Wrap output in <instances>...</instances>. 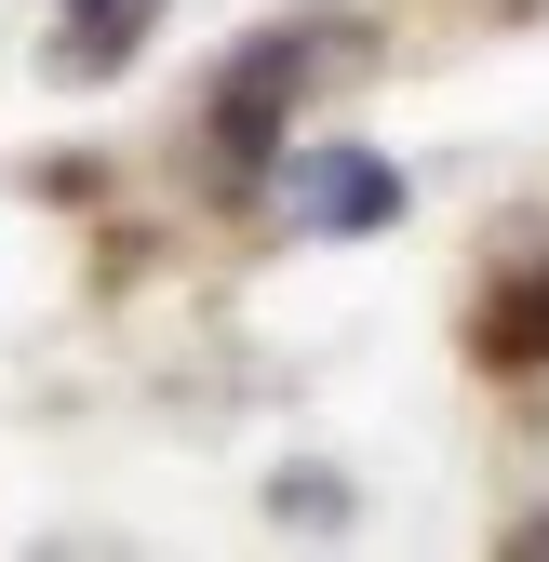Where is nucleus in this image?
<instances>
[{
  "instance_id": "f257e3e1",
  "label": "nucleus",
  "mask_w": 549,
  "mask_h": 562,
  "mask_svg": "<svg viewBox=\"0 0 549 562\" xmlns=\"http://www.w3.org/2000/svg\"><path fill=\"white\" fill-rule=\"evenodd\" d=\"M282 215H295V228H322V241L389 228V215H402V175H389L376 148H309V161L282 175Z\"/></svg>"
},
{
  "instance_id": "f03ea898",
  "label": "nucleus",
  "mask_w": 549,
  "mask_h": 562,
  "mask_svg": "<svg viewBox=\"0 0 549 562\" xmlns=\"http://www.w3.org/2000/svg\"><path fill=\"white\" fill-rule=\"evenodd\" d=\"M148 14H161V0H94V27L67 41V67H121V41L148 27Z\"/></svg>"
},
{
  "instance_id": "7ed1b4c3",
  "label": "nucleus",
  "mask_w": 549,
  "mask_h": 562,
  "mask_svg": "<svg viewBox=\"0 0 549 562\" xmlns=\"http://www.w3.org/2000/svg\"><path fill=\"white\" fill-rule=\"evenodd\" d=\"M496 348H509V362H536V348H549V281H536V295H509V322H496Z\"/></svg>"
}]
</instances>
